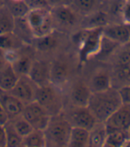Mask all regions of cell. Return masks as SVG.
I'll list each match as a JSON object with an SVG mask.
<instances>
[{"label":"cell","instance_id":"obj_17","mask_svg":"<svg viewBox=\"0 0 130 147\" xmlns=\"http://www.w3.org/2000/svg\"><path fill=\"white\" fill-rule=\"evenodd\" d=\"M88 83V86L92 92L103 91L112 87V73L106 69H99L95 71Z\"/></svg>","mask_w":130,"mask_h":147},{"label":"cell","instance_id":"obj_27","mask_svg":"<svg viewBox=\"0 0 130 147\" xmlns=\"http://www.w3.org/2000/svg\"><path fill=\"white\" fill-rule=\"evenodd\" d=\"M15 19L5 5L0 7V35L12 32L14 29Z\"/></svg>","mask_w":130,"mask_h":147},{"label":"cell","instance_id":"obj_23","mask_svg":"<svg viewBox=\"0 0 130 147\" xmlns=\"http://www.w3.org/2000/svg\"><path fill=\"white\" fill-rule=\"evenodd\" d=\"M70 147H88L89 146V130L79 128L72 127L69 139Z\"/></svg>","mask_w":130,"mask_h":147},{"label":"cell","instance_id":"obj_3","mask_svg":"<svg viewBox=\"0 0 130 147\" xmlns=\"http://www.w3.org/2000/svg\"><path fill=\"white\" fill-rule=\"evenodd\" d=\"M72 125L70 123L63 112L53 115L45 129L46 143L49 147H66L69 144V139Z\"/></svg>","mask_w":130,"mask_h":147},{"label":"cell","instance_id":"obj_43","mask_svg":"<svg viewBox=\"0 0 130 147\" xmlns=\"http://www.w3.org/2000/svg\"><path fill=\"white\" fill-rule=\"evenodd\" d=\"M127 28H128V31H129V36H130V23L129 24H127ZM129 44H130V40H129Z\"/></svg>","mask_w":130,"mask_h":147},{"label":"cell","instance_id":"obj_8","mask_svg":"<svg viewBox=\"0 0 130 147\" xmlns=\"http://www.w3.org/2000/svg\"><path fill=\"white\" fill-rule=\"evenodd\" d=\"M21 115L36 129L45 130L51 120L52 115L37 101L25 104Z\"/></svg>","mask_w":130,"mask_h":147},{"label":"cell","instance_id":"obj_37","mask_svg":"<svg viewBox=\"0 0 130 147\" xmlns=\"http://www.w3.org/2000/svg\"><path fill=\"white\" fill-rule=\"evenodd\" d=\"M65 1H66V0H47L50 7H53V6H56V5H62V4H65Z\"/></svg>","mask_w":130,"mask_h":147},{"label":"cell","instance_id":"obj_45","mask_svg":"<svg viewBox=\"0 0 130 147\" xmlns=\"http://www.w3.org/2000/svg\"><path fill=\"white\" fill-rule=\"evenodd\" d=\"M3 92H4V91H2V90H0V95H1V94H2V93H3Z\"/></svg>","mask_w":130,"mask_h":147},{"label":"cell","instance_id":"obj_42","mask_svg":"<svg viewBox=\"0 0 130 147\" xmlns=\"http://www.w3.org/2000/svg\"><path fill=\"white\" fill-rule=\"evenodd\" d=\"M127 138L130 139V128H129L128 130H127Z\"/></svg>","mask_w":130,"mask_h":147},{"label":"cell","instance_id":"obj_39","mask_svg":"<svg viewBox=\"0 0 130 147\" xmlns=\"http://www.w3.org/2000/svg\"><path fill=\"white\" fill-rule=\"evenodd\" d=\"M5 1L6 0H0V7H2L3 5H5Z\"/></svg>","mask_w":130,"mask_h":147},{"label":"cell","instance_id":"obj_13","mask_svg":"<svg viewBox=\"0 0 130 147\" xmlns=\"http://www.w3.org/2000/svg\"><path fill=\"white\" fill-rule=\"evenodd\" d=\"M92 95L88 83L83 80H77L73 82L70 87L69 98L70 105L79 107H86Z\"/></svg>","mask_w":130,"mask_h":147},{"label":"cell","instance_id":"obj_20","mask_svg":"<svg viewBox=\"0 0 130 147\" xmlns=\"http://www.w3.org/2000/svg\"><path fill=\"white\" fill-rule=\"evenodd\" d=\"M65 4L73 8L80 16H86L100 9L99 0H66Z\"/></svg>","mask_w":130,"mask_h":147},{"label":"cell","instance_id":"obj_30","mask_svg":"<svg viewBox=\"0 0 130 147\" xmlns=\"http://www.w3.org/2000/svg\"><path fill=\"white\" fill-rule=\"evenodd\" d=\"M6 133V147H20L23 146V136L16 131L10 121L5 125Z\"/></svg>","mask_w":130,"mask_h":147},{"label":"cell","instance_id":"obj_24","mask_svg":"<svg viewBox=\"0 0 130 147\" xmlns=\"http://www.w3.org/2000/svg\"><path fill=\"white\" fill-rule=\"evenodd\" d=\"M26 44L21 40L14 31L0 35V49L2 51L20 50Z\"/></svg>","mask_w":130,"mask_h":147},{"label":"cell","instance_id":"obj_25","mask_svg":"<svg viewBox=\"0 0 130 147\" xmlns=\"http://www.w3.org/2000/svg\"><path fill=\"white\" fill-rule=\"evenodd\" d=\"M14 32L23 40L26 45H31L34 36L25 18L15 19V25Z\"/></svg>","mask_w":130,"mask_h":147},{"label":"cell","instance_id":"obj_28","mask_svg":"<svg viewBox=\"0 0 130 147\" xmlns=\"http://www.w3.org/2000/svg\"><path fill=\"white\" fill-rule=\"evenodd\" d=\"M5 5L7 6L10 13L14 17V19L25 18L29 12L30 11L29 7L26 4L24 0L23 1H12V0H6Z\"/></svg>","mask_w":130,"mask_h":147},{"label":"cell","instance_id":"obj_38","mask_svg":"<svg viewBox=\"0 0 130 147\" xmlns=\"http://www.w3.org/2000/svg\"><path fill=\"white\" fill-rule=\"evenodd\" d=\"M6 64H7V62L5 60V59L3 57H0V70H1Z\"/></svg>","mask_w":130,"mask_h":147},{"label":"cell","instance_id":"obj_31","mask_svg":"<svg viewBox=\"0 0 130 147\" xmlns=\"http://www.w3.org/2000/svg\"><path fill=\"white\" fill-rule=\"evenodd\" d=\"M10 121L12 122L13 126L16 129V131L20 134V136H23V138L34 129L33 127H32L29 124V122L23 116V115H20V116L13 120H10Z\"/></svg>","mask_w":130,"mask_h":147},{"label":"cell","instance_id":"obj_1","mask_svg":"<svg viewBox=\"0 0 130 147\" xmlns=\"http://www.w3.org/2000/svg\"><path fill=\"white\" fill-rule=\"evenodd\" d=\"M121 99L116 88L92 92L88 107L98 121L104 122L110 115L121 106Z\"/></svg>","mask_w":130,"mask_h":147},{"label":"cell","instance_id":"obj_26","mask_svg":"<svg viewBox=\"0 0 130 147\" xmlns=\"http://www.w3.org/2000/svg\"><path fill=\"white\" fill-rule=\"evenodd\" d=\"M24 147H46V136L44 130L34 129L23 139Z\"/></svg>","mask_w":130,"mask_h":147},{"label":"cell","instance_id":"obj_5","mask_svg":"<svg viewBox=\"0 0 130 147\" xmlns=\"http://www.w3.org/2000/svg\"><path fill=\"white\" fill-rule=\"evenodd\" d=\"M35 37H40L55 31L51 8L32 9L25 17Z\"/></svg>","mask_w":130,"mask_h":147},{"label":"cell","instance_id":"obj_6","mask_svg":"<svg viewBox=\"0 0 130 147\" xmlns=\"http://www.w3.org/2000/svg\"><path fill=\"white\" fill-rule=\"evenodd\" d=\"M53 25L55 30H68L80 28L81 18L73 8L66 4L51 7Z\"/></svg>","mask_w":130,"mask_h":147},{"label":"cell","instance_id":"obj_22","mask_svg":"<svg viewBox=\"0 0 130 147\" xmlns=\"http://www.w3.org/2000/svg\"><path fill=\"white\" fill-rule=\"evenodd\" d=\"M107 129L104 122L98 121L89 130V147H104Z\"/></svg>","mask_w":130,"mask_h":147},{"label":"cell","instance_id":"obj_15","mask_svg":"<svg viewBox=\"0 0 130 147\" xmlns=\"http://www.w3.org/2000/svg\"><path fill=\"white\" fill-rule=\"evenodd\" d=\"M35 51L31 45H25L19 50L18 59L14 63L11 64L19 76H28L32 62L35 59Z\"/></svg>","mask_w":130,"mask_h":147},{"label":"cell","instance_id":"obj_14","mask_svg":"<svg viewBox=\"0 0 130 147\" xmlns=\"http://www.w3.org/2000/svg\"><path fill=\"white\" fill-rule=\"evenodd\" d=\"M103 36L121 46L129 44L130 40L127 25L123 22H113L105 25L103 27Z\"/></svg>","mask_w":130,"mask_h":147},{"label":"cell","instance_id":"obj_41","mask_svg":"<svg viewBox=\"0 0 130 147\" xmlns=\"http://www.w3.org/2000/svg\"><path fill=\"white\" fill-rule=\"evenodd\" d=\"M99 1H100L101 3H107V2L111 1V0H99Z\"/></svg>","mask_w":130,"mask_h":147},{"label":"cell","instance_id":"obj_35","mask_svg":"<svg viewBox=\"0 0 130 147\" xmlns=\"http://www.w3.org/2000/svg\"><path fill=\"white\" fill-rule=\"evenodd\" d=\"M9 121V117L5 111L4 107H2L1 103H0V125L5 126L7 122Z\"/></svg>","mask_w":130,"mask_h":147},{"label":"cell","instance_id":"obj_2","mask_svg":"<svg viewBox=\"0 0 130 147\" xmlns=\"http://www.w3.org/2000/svg\"><path fill=\"white\" fill-rule=\"evenodd\" d=\"M103 28H80L72 35L73 43L79 49L80 62H86L95 58L101 48Z\"/></svg>","mask_w":130,"mask_h":147},{"label":"cell","instance_id":"obj_11","mask_svg":"<svg viewBox=\"0 0 130 147\" xmlns=\"http://www.w3.org/2000/svg\"><path fill=\"white\" fill-rule=\"evenodd\" d=\"M38 85L28 76H21L10 92L24 104L35 100Z\"/></svg>","mask_w":130,"mask_h":147},{"label":"cell","instance_id":"obj_21","mask_svg":"<svg viewBox=\"0 0 130 147\" xmlns=\"http://www.w3.org/2000/svg\"><path fill=\"white\" fill-rule=\"evenodd\" d=\"M18 74L14 69L13 66L7 64L0 70V90L4 92H8L14 88L19 79Z\"/></svg>","mask_w":130,"mask_h":147},{"label":"cell","instance_id":"obj_32","mask_svg":"<svg viewBox=\"0 0 130 147\" xmlns=\"http://www.w3.org/2000/svg\"><path fill=\"white\" fill-rule=\"evenodd\" d=\"M117 90L120 94L122 104L130 106V83L118 87Z\"/></svg>","mask_w":130,"mask_h":147},{"label":"cell","instance_id":"obj_12","mask_svg":"<svg viewBox=\"0 0 130 147\" xmlns=\"http://www.w3.org/2000/svg\"><path fill=\"white\" fill-rule=\"evenodd\" d=\"M28 76L38 86L51 83V61L35 59L29 71Z\"/></svg>","mask_w":130,"mask_h":147},{"label":"cell","instance_id":"obj_19","mask_svg":"<svg viewBox=\"0 0 130 147\" xmlns=\"http://www.w3.org/2000/svg\"><path fill=\"white\" fill-rule=\"evenodd\" d=\"M111 16L105 10L98 9L95 12L83 16L81 18L80 28H103L105 25L111 23Z\"/></svg>","mask_w":130,"mask_h":147},{"label":"cell","instance_id":"obj_9","mask_svg":"<svg viewBox=\"0 0 130 147\" xmlns=\"http://www.w3.org/2000/svg\"><path fill=\"white\" fill-rule=\"evenodd\" d=\"M71 76V65L65 58H56L51 61V83L62 88L69 82Z\"/></svg>","mask_w":130,"mask_h":147},{"label":"cell","instance_id":"obj_36","mask_svg":"<svg viewBox=\"0 0 130 147\" xmlns=\"http://www.w3.org/2000/svg\"><path fill=\"white\" fill-rule=\"evenodd\" d=\"M0 147H6V133L5 126L0 125Z\"/></svg>","mask_w":130,"mask_h":147},{"label":"cell","instance_id":"obj_40","mask_svg":"<svg viewBox=\"0 0 130 147\" xmlns=\"http://www.w3.org/2000/svg\"><path fill=\"white\" fill-rule=\"evenodd\" d=\"M3 56H4V51H2L1 49H0V57H3Z\"/></svg>","mask_w":130,"mask_h":147},{"label":"cell","instance_id":"obj_10","mask_svg":"<svg viewBox=\"0 0 130 147\" xmlns=\"http://www.w3.org/2000/svg\"><path fill=\"white\" fill-rule=\"evenodd\" d=\"M104 124L107 131L120 130L127 132L130 128V106L121 104L104 121Z\"/></svg>","mask_w":130,"mask_h":147},{"label":"cell","instance_id":"obj_7","mask_svg":"<svg viewBox=\"0 0 130 147\" xmlns=\"http://www.w3.org/2000/svg\"><path fill=\"white\" fill-rule=\"evenodd\" d=\"M63 113L72 127H79L90 130L98 122L88 106L79 107L70 105L67 110H63Z\"/></svg>","mask_w":130,"mask_h":147},{"label":"cell","instance_id":"obj_34","mask_svg":"<svg viewBox=\"0 0 130 147\" xmlns=\"http://www.w3.org/2000/svg\"><path fill=\"white\" fill-rule=\"evenodd\" d=\"M30 10L32 9H44L51 8L47 0H24Z\"/></svg>","mask_w":130,"mask_h":147},{"label":"cell","instance_id":"obj_44","mask_svg":"<svg viewBox=\"0 0 130 147\" xmlns=\"http://www.w3.org/2000/svg\"><path fill=\"white\" fill-rule=\"evenodd\" d=\"M12 1H23V0H12Z\"/></svg>","mask_w":130,"mask_h":147},{"label":"cell","instance_id":"obj_4","mask_svg":"<svg viewBox=\"0 0 130 147\" xmlns=\"http://www.w3.org/2000/svg\"><path fill=\"white\" fill-rule=\"evenodd\" d=\"M35 101L45 107L52 116L61 113L64 110V103L61 89L52 83L44 86H38Z\"/></svg>","mask_w":130,"mask_h":147},{"label":"cell","instance_id":"obj_16","mask_svg":"<svg viewBox=\"0 0 130 147\" xmlns=\"http://www.w3.org/2000/svg\"><path fill=\"white\" fill-rule=\"evenodd\" d=\"M0 103L6 112L9 121L21 115L25 104L10 92H3L0 95Z\"/></svg>","mask_w":130,"mask_h":147},{"label":"cell","instance_id":"obj_29","mask_svg":"<svg viewBox=\"0 0 130 147\" xmlns=\"http://www.w3.org/2000/svg\"><path fill=\"white\" fill-rule=\"evenodd\" d=\"M127 139V132L120 130L107 131L104 147H123Z\"/></svg>","mask_w":130,"mask_h":147},{"label":"cell","instance_id":"obj_18","mask_svg":"<svg viewBox=\"0 0 130 147\" xmlns=\"http://www.w3.org/2000/svg\"><path fill=\"white\" fill-rule=\"evenodd\" d=\"M59 45L60 40L58 35L56 34V30L43 36L35 37L31 44L36 51L42 52V53L56 50Z\"/></svg>","mask_w":130,"mask_h":147},{"label":"cell","instance_id":"obj_33","mask_svg":"<svg viewBox=\"0 0 130 147\" xmlns=\"http://www.w3.org/2000/svg\"><path fill=\"white\" fill-rule=\"evenodd\" d=\"M121 22L125 24L130 23V0H124L121 8Z\"/></svg>","mask_w":130,"mask_h":147}]
</instances>
